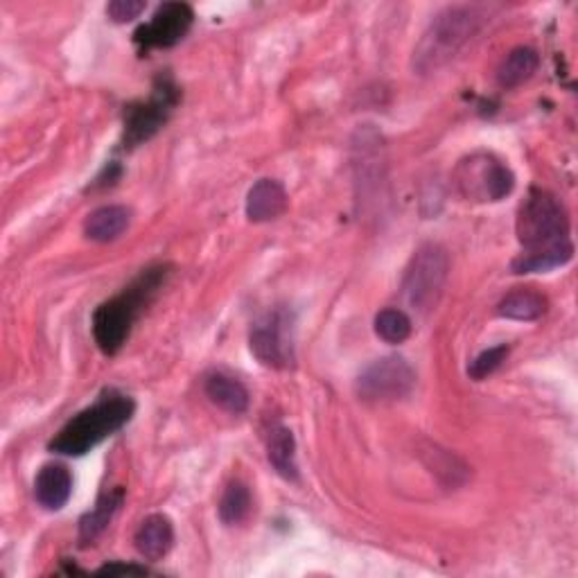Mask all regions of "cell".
<instances>
[{
    "label": "cell",
    "mask_w": 578,
    "mask_h": 578,
    "mask_svg": "<svg viewBox=\"0 0 578 578\" xmlns=\"http://www.w3.org/2000/svg\"><path fill=\"white\" fill-rule=\"evenodd\" d=\"M414 387L416 370L407 360L398 355L375 360L362 370L355 382L357 395L366 402H395L407 398Z\"/></svg>",
    "instance_id": "8"
},
{
    "label": "cell",
    "mask_w": 578,
    "mask_h": 578,
    "mask_svg": "<svg viewBox=\"0 0 578 578\" xmlns=\"http://www.w3.org/2000/svg\"><path fill=\"white\" fill-rule=\"evenodd\" d=\"M204 391L211 398L213 404H217L219 410H224L226 414H244L249 410V391L247 387L230 378V375L224 373H213L206 378L204 382Z\"/></svg>",
    "instance_id": "16"
},
{
    "label": "cell",
    "mask_w": 578,
    "mask_h": 578,
    "mask_svg": "<svg viewBox=\"0 0 578 578\" xmlns=\"http://www.w3.org/2000/svg\"><path fill=\"white\" fill-rule=\"evenodd\" d=\"M251 490L242 481H230L219 500V519L228 527L242 525L251 513Z\"/></svg>",
    "instance_id": "20"
},
{
    "label": "cell",
    "mask_w": 578,
    "mask_h": 578,
    "mask_svg": "<svg viewBox=\"0 0 578 578\" xmlns=\"http://www.w3.org/2000/svg\"><path fill=\"white\" fill-rule=\"evenodd\" d=\"M448 274H450V257L441 244L427 242L418 247L402 278L404 301L420 314L431 312L443 297Z\"/></svg>",
    "instance_id": "5"
},
{
    "label": "cell",
    "mask_w": 578,
    "mask_h": 578,
    "mask_svg": "<svg viewBox=\"0 0 578 578\" xmlns=\"http://www.w3.org/2000/svg\"><path fill=\"white\" fill-rule=\"evenodd\" d=\"M452 181L461 197L468 201H477V204L502 201L506 194L513 192L515 186L511 167L486 152L458 161V165L454 167Z\"/></svg>",
    "instance_id": "6"
},
{
    "label": "cell",
    "mask_w": 578,
    "mask_h": 578,
    "mask_svg": "<svg viewBox=\"0 0 578 578\" xmlns=\"http://www.w3.org/2000/svg\"><path fill=\"white\" fill-rule=\"evenodd\" d=\"M412 319L407 312L398 307H387L378 316H375V332L387 343H402L412 337Z\"/></svg>",
    "instance_id": "21"
},
{
    "label": "cell",
    "mask_w": 578,
    "mask_h": 578,
    "mask_svg": "<svg viewBox=\"0 0 578 578\" xmlns=\"http://www.w3.org/2000/svg\"><path fill=\"white\" fill-rule=\"evenodd\" d=\"M169 276L167 265H152L142 269L125 289L102 303L93 314V337L98 349L104 355L118 353L131 335V328L138 316L144 312L156 297L159 289Z\"/></svg>",
    "instance_id": "2"
},
{
    "label": "cell",
    "mask_w": 578,
    "mask_h": 578,
    "mask_svg": "<svg viewBox=\"0 0 578 578\" xmlns=\"http://www.w3.org/2000/svg\"><path fill=\"white\" fill-rule=\"evenodd\" d=\"M251 353L260 364L269 368H285L292 362V339H289L287 314L282 310L263 316L249 335Z\"/></svg>",
    "instance_id": "10"
},
{
    "label": "cell",
    "mask_w": 578,
    "mask_h": 578,
    "mask_svg": "<svg viewBox=\"0 0 578 578\" xmlns=\"http://www.w3.org/2000/svg\"><path fill=\"white\" fill-rule=\"evenodd\" d=\"M267 456L269 464L276 468V473L287 479H299V466H297V441L292 429H287L280 423H274L267 431Z\"/></svg>",
    "instance_id": "14"
},
{
    "label": "cell",
    "mask_w": 578,
    "mask_h": 578,
    "mask_svg": "<svg viewBox=\"0 0 578 578\" xmlns=\"http://www.w3.org/2000/svg\"><path fill=\"white\" fill-rule=\"evenodd\" d=\"M538 66H540L538 52L533 48L519 46L504 56V62L498 68V84L506 91L517 89V86H523L536 75Z\"/></svg>",
    "instance_id": "17"
},
{
    "label": "cell",
    "mask_w": 578,
    "mask_h": 578,
    "mask_svg": "<svg viewBox=\"0 0 578 578\" xmlns=\"http://www.w3.org/2000/svg\"><path fill=\"white\" fill-rule=\"evenodd\" d=\"M508 357V345H495V349H488V351H483L481 355H477L473 362H470V366H468V375H470V378L473 380H483V378H488V375H493L500 366H502V362Z\"/></svg>",
    "instance_id": "22"
},
{
    "label": "cell",
    "mask_w": 578,
    "mask_h": 578,
    "mask_svg": "<svg viewBox=\"0 0 578 578\" xmlns=\"http://www.w3.org/2000/svg\"><path fill=\"white\" fill-rule=\"evenodd\" d=\"M136 552L144 558V561H163L172 544H175V527H172V519L163 513H154L148 515L140 523L136 536Z\"/></svg>",
    "instance_id": "11"
},
{
    "label": "cell",
    "mask_w": 578,
    "mask_h": 578,
    "mask_svg": "<svg viewBox=\"0 0 578 578\" xmlns=\"http://www.w3.org/2000/svg\"><path fill=\"white\" fill-rule=\"evenodd\" d=\"M131 224V211L125 206H102L84 222V236L93 242L118 240Z\"/></svg>",
    "instance_id": "15"
},
{
    "label": "cell",
    "mask_w": 578,
    "mask_h": 578,
    "mask_svg": "<svg viewBox=\"0 0 578 578\" xmlns=\"http://www.w3.org/2000/svg\"><path fill=\"white\" fill-rule=\"evenodd\" d=\"M181 100L179 86L175 84L169 75H159L154 81V91L150 100L136 102L127 106L125 111V136L123 142L125 148H138V144L148 142L152 136H156L167 118L175 111V106Z\"/></svg>",
    "instance_id": "7"
},
{
    "label": "cell",
    "mask_w": 578,
    "mask_h": 578,
    "mask_svg": "<svg viewBox=\"0 0 578 578\" xmlns=\"http://www.w3.org/2000/svg\"><path fill=\"white\" fill-rule=\"evenodd\" d=\"M287 211V192L274 179H260L247 194V217L253 224L274 222Z\"/></svg>",
    "instance_id": "12"
},
{
    "label": "cell",
    "mask_w": 578,
    "mask_h": 578,
    "mask_svg": "<svg viewBox=\"0 0 578 578\" xmlns=\"http://www.w3.org/2000/svg\"><path fill=\"white\" fill-rule=\"evenodd\" d=\"M121 504H123V488H115V490H111V493H104L98 500L96 508L91 513H86L79 523L81 544H93L104 533L113 513L118 511Z\"/></svg>",
    "instance_id": "19"
},
{
    "label": "cell",
    "mask_w": 578,
    "mask_h": 578,
    "mask_svg": "<svg viewBox=\"0 0 578 578\" xmlns=\"http://www.w3.org/2000/svg\"><path fill=\"white\" fill-rule=\"evenodd\" d=\"M134 410L136 404L129 395L111 391L91 404L89 410L73 416L50 441V450L64 456H81L91 452L111 434L123 429L131 420Z\"/></svg>",
    "instance_id": "4"
},
{
    "label": "cell",
    "mask_w": 578,
    "mask_h": 578,
    "mask_svg": "<svg viewBox=\"0 0 578 578\" xmlns=\"http://www.w3.org/2000/svg\"><path fill=\"white\" fill-rule=\"evenodd\" d=\"M98 574H104V576H144L148 574V569L140 567V565H125V563H109V565H102L98 569Z\"/></svg>",
    "instance_id": "24"
},
{
    "label": "cell",
    "mask_w": 578,
    "mask_h": 578,
    "mask_svg": "<svg viewBox=\"0 0 578 578\" xmlns=\"http://www.w3.org/2000/svg\"><path fill=\"white\" fill-rule=\"evenodd\" d=\"M486 12L475 5H456L437 14L414 50V68L420 75L450 64L483 27Z\"/></svg>",
    "instance_id": "3"
},
{
    "label": "cell",
    "mask_w": 578,
    "mask_h": 578,
    "mask_svg": "<svg viewBox=\"0 0 578 578\" xmlns=\"http://www.w3.org/2000/svg\"><path fill=\"white\" fill-rule=\"evenodd\" d=\"M515 230L523 255L513 260V274L552 272L567 265L574 255L567 211L552 192H529L517 211Z\"/></svg>",
    "instance_id": "1"
},
{
    "label": "cell",
    "mask_w": 578,
    "mask_h": 578,
    "mask_svg": "<svg viewBox=\"0 0 578 578\" xmlns=\"http://www.w3.org/2000/svg\"><path fill=\"white\" fill-rule=\"evenodd\" d=\"M73 495V475L62 464H48L35 481V498L46 511H62Z\"/></svg>",
    "instance_id": "13"
},
{
    "label": "cell",
    "mask_w": 578,
    "mask_h": 578,
    "mask_svg": "<svg viewBox=\"0 0 578 578\" xmlns=\"http://www.w3.org/2000/svg\"><path fill=\"white\" fill-rule=\"evenodd\" d=\"M546 312V299L531 287H517L498 305V314L513 322H536Z\"/></svg>",
    "instance_id": "18"
},
{
    "label": "cell",
    "mask_w": 578,
    "mask_h": 578,
    "mask_svg": "<svg viewBox=\"0 0 578 578\" xmlns=\"http://www.w3.org/2000/svg\"><path fill=\"white\" fill-rule=\"evenodd\" d=\"M144 12L142 0H113L106 5V16L113 23H129Z\"/></svg>",
    "instance_id": "23"
},
{
    "label": "cell",
    "mask_w": 578,
    "mask_h": 578,
    "mask_svg": "<svg viewBox=\"0 0 578 578\" xmlns=\"http://www.w3.org/2000/svg\"><path fill=\"white\" fill-rule=\"evenodd\" d=\"M194 12L186 3H163L150 23L140 25L134 41L140 50L152 48H172L177 46L192 27Z\"/></svg>",
    "instance_id": "9"
}]
</instances>
